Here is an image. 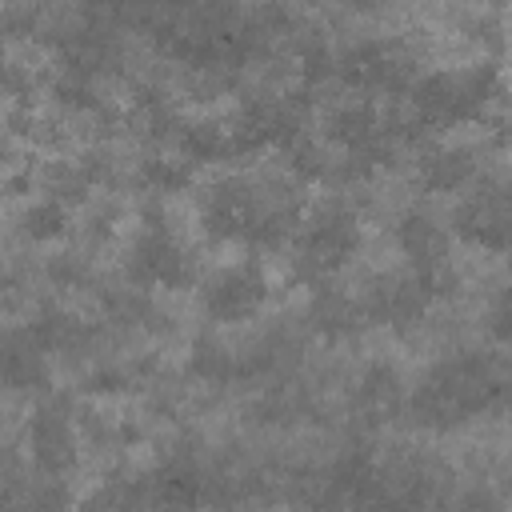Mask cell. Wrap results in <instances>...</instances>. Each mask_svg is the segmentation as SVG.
I'll return each instance as SVG.
<instances>
[{
  "instance_id": "6da1fadb",
  "label": "cell",
  "mask_w": 512,
  "mask_h": 512,
  "mask_svg": "<svg viewBox=\"0 0 512 512\" xmlns=\"http://www.w3.org/2000/svg\"><path fill=\"white\" fill-rule=\"evenodd\" d=\"M260 300H264V276H260L252 264L228 268V272H220V276L204 288V308H208L216 320H244Z\"/></svg>"
},
{
  "instance_id": "7a4b0ae2",
  "label": "cell",
  "mask_w": 512,
  "mask_h": 512,
  "mask_svg": "<svg viewBox=\"0 0 512 512\" xmlns=\"http://www.w3.org/2000/svg\"><path fill=\"white\" fill-rule=\"evenodd\" d=\"M132 276L140 284H184L188 280V260L184 252L156 228H148L140 240H136V252H132Z\"/></svg>"
},
{
  "instance_id": "3957f363",
  "label": "cell",
  "mask_w": 512,
  "mask_h": 512,
  "mask_svg": "<svg viewBox=\"0 0 512 512\" xmlns=\"http://www.w3.org/2000/svg\"><path fill=\"white\" fill-rule=\"evenodd\" d=\"M32 456H36V464H40L44 472H52V476H60V472L72 468V460H76V440H72L64 416H56V412H40V416H36V424H32Z\"/></svg>"
},
{
  "instance_id": "277c9868",
  "label": "cell",
  "mask_w": 512,
  "mask_h": 512,
  "mask_svg": "<svg viewBox=\"0 0 512 512\" xmlns=\"http://www.w3.org/2000/svg\"><path fill=\"white\" fill-rule=\"evenodd\" d=\"M456 232L464 240L504 248V200L500 196H480L456 212Z\"/></svg>"
},
{
  "instance_id": "5b68a950",
  "label": "cell",
  "mask_w": 512,
  "mask_h": 512,
  "mask_svg": "<svg viewBox=\"0 0 512 512\" xmlns=\"http://www.w3.org/2000/svg\"><path fill=\"white\" fill-rule=\"evenodd\" d=\"M0 376L12 384V388H32L44 380V368H40V348L28 340V336H12L0 344Z\"/></svg>"
},
{
  "instance_id": "8992f818",
  "label": "cell",
  "mask_w": 512,
  "mask_h": 512,
  "mask_svg": "<svg viewBox=\"0 0 512 512\" xmlns=\"http://www.w3.org/2000/svg\"><path fill=\"white\" fill-rule=\"evenodd\" d=\"M328 132H332V140H340V144H344V148H352V152H360V148H368V144H376V140H380L376 112H372L368 104L340 108V112L328 120Z\"/></svg>"
},
{
  "instance_id": "52a82bcc",
  "label": "cell",
  "mask_w": 512,
  "mask_h": 512,
  "mask_svg": "<svg viewBox=\"0 0 512 512\" xmlns=\"http://www.w3.org/2000/svg\"><path fill=\"white\" fill-rule=\"evenodd\" d=\"M420 172H424V184H428V188L448 192V188H460V184L476 172V164H472L468 152L452 148V152H432V156L420 164Z\"/></svg>"
},
{
  "instance_id": "ba28073f",
  "label": "cell",
  "mask_w": 512,
  "mask_h": 512,
  "mask_svg": "<svg viewBox=\"0 0 512 512\" xmlns=\"http://www.w3.org/2000/svg\"><path fill=\"white\" fill-rule=\"evenodd\" d=\"M400 244H404V252L420 264V268H428V264H440L436 260V252H440V228L428 220V216H404V224H400Z\"/></svg>"
},
{
  "instance_id": "9c48e42d",
  "label": "cell",
  "mask_w": 512,
  "mask_h": 512,
  "mask_svg": "<svg viewBox=\"0 0 512 512\" xmlns=\"http://www.w3.org/2000/svg\"><path fill=\"white\" fill-rule=\"evenodd\" d=\"M68 224V212L60 200H36L28 212H24V232L32 240H56Z\"/></svg>"
},
{
  "instance_id": "30bf717a",
  "label": "cell",
  "mask_w": 512,
  "mask_h": 512,
  "mask_svg": "<svg viewBox=\"0 0 512 512\" xmlns=\"http://www.w3.org/2000/svg\"><path fill=\"white\" fill-rule=\"evenodd\" d=\"M144 176H148V184L160 188V192H176V188L188 184V168H184L180 160H152V164L144 168Z\"/></svg>"
},
{
  "instance_id": "8fae6325",
  "label": "cell",
  "mask_w": 512,
  "mask_h": 512,
  "mask_svg": "<svg viewBox=\"0 0 512 512\" xmlns=\"http://www.w3.org/2000/svg\"><path fill=\"white\" fill-rule=\"evenodd\" d=\"M364 400L368 404H376V408H384V404H392L396 400V372L392 368H372L368 376H364Z\"/></svg>"
},
{
  "instance_id": "7c38bea8",
  "label": "cell",
  "mask_w": 512,
  "mask_h": 512,
  "mask_svg": "<svg viewBox=\"0 0 512 512\" xmlns=\"http://www.w3.org/2000/svg\"><path fill=\"white\" fill-rule=\"evenodd\" d=\"M4 148H8V144H4V132H0V156H4Z\"/></svg>"
}]
</instances>
